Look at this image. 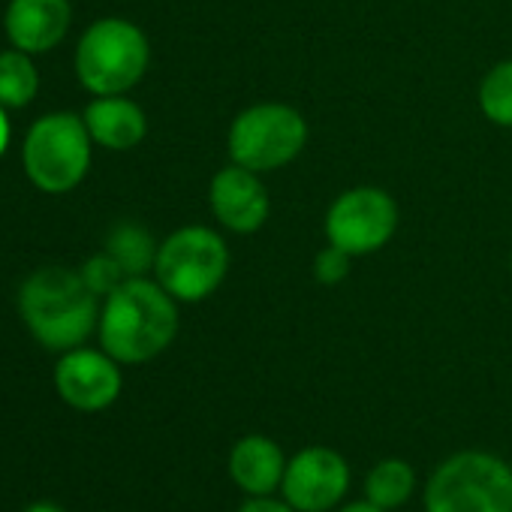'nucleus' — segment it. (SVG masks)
I'll return each mask as SVG.
<instances>
[{"label": "nucleus", "mask_w": 512, "mask_h": 512, "mask_svg": "<svg viewBox=\"0 0 512 512\" xmlns=\"http://www.w3.org/2000/svg\"><path fill=\"white\" fill-rule=\"evenodd\" d=\"M178 302L154 278H127L103 299L100 347L121 365H145L178 338Z\"/></svg>", "instance_id": "nucleus-1"}, {"label": "nucleus", "mask_w": 512, "mask_h": 512, "mask_svg": "<svg viewBox=\"0 0 512 512\" xmlns=\"http://www.w3.org/2000/svg\"><path fill=\"white\" fill-rule=\"evenodd\" d=\"M100 296L85 284L82 272L46 266L25 278L19 290V314L46 350L67 353L85 347L100 326Z\"/></svg>", "instance_id": "nucleus-2"}, {"label": "nucleus", "mask_w": 512, "mask_h": 512, "mask_svg": "<svg viewBox=\"0 0 512 512\" xmlns=\"http://www.w3.org/2000/svg\"><path fill=\"white\" fill-rule=\"evenodd\" d=\"M311 127L308 118L281 100H260L244 106L226 130L229 163L250 172H278L302 157L308 148Z\"/></svg>", "instance_id": "nucleus-3"}, {"label": "nucleus", "mask_w": 512, "mask_h": 512, "mask_svg": "<svg viewBox=\"0 0 512 512\" xmlns=\"http://www.w3.org/2000/svg\"><path fill=\"white\" fill-rule=\"evenodd\" d=\"M229 266L232 253L226 238L211 226L190 223L160 241L154 281L178 305H199L223 287Z\"/></svg>", "instance_id": "nucleus-4"}, {"label": "nucleus", "mask_w": 512, "mask_h": 512, "mask_svg": "<svg viewBox=\"0 0 512 512\" xmlns=\"http://www.w3.org/2000/svg\"><path fill=\"white\" fill-rule=\"evenodd\" d=\"M151 64V43L130 19H97L76 46V76L94 97L133 91Z\"/></svg>", "instance_id": "nucleus-5"}, {"label": "nucleus", "mask_w": 512, "mask_h": 512, "mask_svg": "<svg viewBox=\"0 0 512 512\" xmlns=\"http://www.w3.org/2000/svg\"><path fill=\"white\" fill-rule=\"evenodd\" d=\"M425 512H512V467L491 452L449 455L425 482Z\"/></svg>", "instance_id": "nucleus-6"}, {"label": "nucleus", "mask_w": 512, "mask_h": 512, "mask_svg": "<svg viewBox=\"0 0 512 512\" xmlns=\"http://www.w3.org/2000/svg\"><path fill=\"white\" fill-rule=\"evenodd\" d=\"M91 151H94V139L82 115L49 112L40 121H34L25 136L22 145L25 175L43 193L52 196L70 193L85 181L91 169Z\"/></svg>", "instance_id": "nucleus-7"}, {"label": "nucleus", "mask_w": 512, "mask_h": 512, "mask_svg": "<svg viewBox=\"0 0 512 512\" xmlns=\"http://www.w3.org/2000/svg\"><path fill=\"white\" fill-rule=\"evenodd\" d=\"M401 223L398 202L389 190L377 184H356L341 190L323 217L326 244L341 247L353 260L374 256L392 244Z\"/></svg>", "instance_id": "nucleus-8"}, {"label": "nucleus", "mask_w": 512, "mask_h": 512, "mask_svg": "<svg viewBox=\"0 0 512 512\" xmlns=\"http://www.w3.org/2000/svg\"><path fill=\"white\" fill-rule=\"evenodd\" d=\"M350 491V464L332 446L299 449L284 470L281 497L296 512H329Z\"/></svg>", "instance_id": "nucleus-9"}, {"label": "nucleus", "mask_w": 512, "mask_h": 512, "mask_svg": "<svg viewBox=\"0 0 512 512\" xmlns=\"http://www.w3.org/2000/svg\"><path fill=\"white\" fill-rule=\"evenodd\" d=\"M208 208L220 229L232 235H253L272 217V196L260 172L229 163L208 181Z\"/></svg>", "instance_id": "nucleus-10"}, {"label": "nucleus", "mask_w": 512, "mask_h": 512, "mask_svg": "<svg viewBox=\"0 0 512 512\" xmlns=\"http://www.w3.org/2000/svg\"><path fill=\"white\" fill-rule=\"evenodd\" d=\"M55 389L67 407L82 413H100L112 407L124 389L121 362H115L103 347L67 350L55 365Z\"/></svg>", "instance_id": "nucleus-11"}, {"label": "nucleus", "mask_w": 512, "mask_h": 512, "mask_svg": "<svg viewBox=\"0 0 512 512\" xmlns=\"http://www.w3.org/2000/svg\"><path fill=\"white\" fill-rule=\"evenodd\" d=\"M70 22V0H10L4 31L13 49L28 55H46L64 43Z\"/></svg>", "instance_id": "nucleus-12"}, {"label": "nucleus", "mask_w": 512, "mask_h": 512, "mask_svg": "<svg viewBox=\"0 0 512 512\" xmlns=\"http://www.w3.org/2000/svg\"><path fill=\"white\" fill-rule=\"evenodd\" d=\"M284 449L266 434H247L229 449V476L235 488L247 497H272L281 491L287 470Z\"/></svg>", "instance_id": "nucleus-13"}, {"label": "nucleus", "mask_w": 512, "mask_h": 512, "mask_svg": "<svg viewBox=\"0 0 512 512\" xmlns=\"http://www.w3.org/2000/svg\"><path fill=\"white\" fill-rule=\"evenodd\" d=\"M82 118L94 145L106 151H133L148 136V115L127 94L94 97Z\"/></svg>", "instance_id": "nucleus-14"}, {"label": "nucleus", "mask_w": 512, "mask_h": 512, "mask_svg": "<svg viewBox=\"0 0 512 512\" xmlns=\"http://www.w3.org/2000/svg\"><path fill=\"white\" fill-rule=\"evenodd\" d=\"M416 491V470L404 458H383L365 476V500L392 512L401 509Z\"/></svg>", "instance_id": "nucleus-15"}, {"label": "nucleus", "mask_w": 512, "mask_h": 512, "mask_svg": "<svg viewBox=\"0 0 512 512\" xmlns=\"http://www.w3.org/2000/svg\"><path fill=\"white\" fill-rule=\"evenodd\" d=\"M157 247L160 244L139 223H118L106 238V253L124 269L127 278H145V272H154Z\"/></svg>", "instance_id": "nucleus-16"}, {"label": "nucleus", "mask_w": 512, "mask_h": 512, "mask_svg": "<svg viewBox=\"0 0 512 512\" xmlns=\"http://www.w3.org/2000/svg\"><path fill=\"white\" fill-rule=\"evenodd\" d=\"M40 91V73L34 55L10 49L0 52V106L4 109H25Z\"/></svg>", "instance_id": "nucleus-17"}, {"label": "nucleus", "mask_w": 512, "mask_h": 512, "mask_svg": "<svg viewBox=\"0 0 512 512\" xmlns=\"http://www.w3.org/2000/svg\"><path fill=\"white\" fill-rule=\"evenodd\" d=\"M476 106L482 118L500 130H512V58L497 61L476 88Z\"/></svg>", "instance_id": "nucleus-18"}, {"label": "nucleus", "mask_w": 512, "mask_h": 512, "mask_svg": "<svg viewBox=\"0 0 512 512\" xmlns=\"http://www.w3.org/2000/svg\"><path fill=\"white\" fill-rule=\"evenodd\" d=\"M350 272H353V256L344 253V250L335 247V244L320 247L317 256H314V263H311V275H314V281L323 284V287H338V284H344V281L350 278Z\"/></svg>", "instance_id": "nucleus-19"}, {"label": "nucleus", "mask_w": 512, "mask_h": 512, "mask_svg": "<svg viewBox=\"0 0 512 512\" xmlns=\"http://www.w3.org/2000/svg\"><path fill=\"white\" fill-rule=\"evenodd\" d=\"M79 272H82L85 284H88L100 299H106L112 290H118V287L127 281L124 269L112 260V256H109L106 250H103V253H97V256H91V260H88Z\"/></svg>", "instance_id": "nucleus-20"}, {"label": "nucleus", "mask_w": 512, "mask_h": 512, "mask_svg": "<svg viewBox=\"0 0 512 512\" xmlns=\"http://www.w3.org/2000/svg\"><path fill=\"white\" fill-rule=\"evenodd\" d=\"M235 512H296L284 497H247Z\"/></svg>", "instance_id": "nucleus-21"}, {"label": "nucleus", "mask_w": 512, "mask_h": 512, "mask_svg": "<svg viewBox=\"0 0 512 512\" xmlns=\"http://www.w3.org/2000/svg\"><path fill=\"white\" fill-rule=\"evenodd\" d=\"M338 512H386V509H380V506L371 503V500H353V503H344Z\"/></svg>", "instance_id": "nucleus-22"}, {"label": "nucleus", "mask_w": 512, "mask_h": 512, "mask_svg": "<svg viewBox=\"0 0 512 512\" xmlns=\"http://www.w3.org/2000/svg\"><path fill=\"white\" fill-rule=\"evenodd\" d=\"M7 145H10V121H7L4 106H0V157H4Z\"/></svg>", "instance_id": "nucleus-23"}, {"label": "nucleus", "mask_w": 512, "mask_h": 512, "mask_svg": "<svg viewBox=\"0 0 512 512\" xmlns=\"http://www.w3.org/2000/svg\"><path fill=\"white\" fill-rule=\"evenodd\" d=\"M25 512H64L58 503H46V500H40V503H31Z\"/></svg>", "instance_id": "nucleus-24"}, {"label": "nucleus", "mask_w": 512, "mask_h": 512, "mask_svg": "<svg viewBox=\"0 0 512 512\" xmlns=\"http://www.w3.org/2000/svg\"><path fill=\"white\" fill-rule=\"evenodd\" d=\"M509 272H512V253H509Z\"/></svg>", "instance_id": "nucleus-25"}]
</instances>
